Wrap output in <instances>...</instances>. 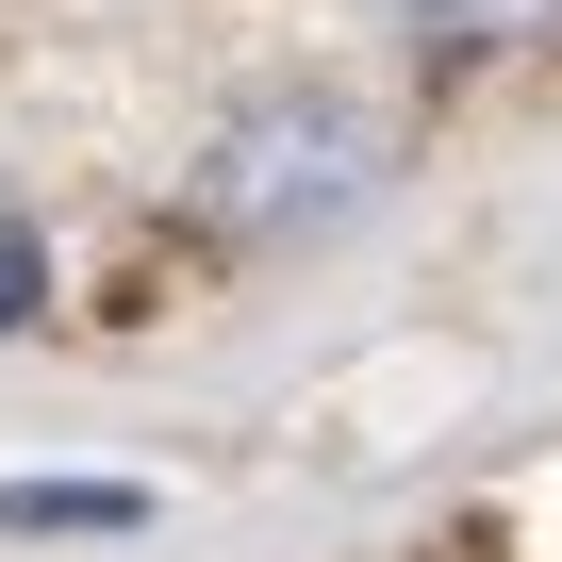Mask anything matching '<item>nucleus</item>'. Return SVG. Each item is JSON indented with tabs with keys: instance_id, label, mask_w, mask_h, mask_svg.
Segmentation results:
<instances>
[{
	"instance_id": "obj_1",
	"label": "nucleus",
	"mask_w": 562,
	"mask_h": 562,
	"mask_svg": "<svg viewBox=\"0 0 562 562\" xmlns=\"http://www.w3.org/2000/svg\"><path fill=\"white\" fill-rule=\"evenodd\" d=\"M381 166H397V133H381L364 100H331V83H299V100H248V116L199 149V232H232V248H265V232H315V215L381 199Z\"/></svg>"
},
{
	"instance_id": "obj_2",
	"label": "nucleus",
	"mask_w": 562,
	"mask_h": 562,
	"mask_svg": "<svg viewBox=\"0 0 562 562\" xmlns=\"http://www.w3.org/2000/svg\"><path fill=\"white\" fill-rule=\"evenodd\" d=\"M133 480H0V529H133Z\"/></svg>"
},
{
	"instance_id": "obj_3",
	"label": "nucleus",
	"mask_w": 562,
	"mask_h": 562,
	"mask_svg": "<svg viewBox=\"0 0 562 562\" xmlns=\"http://www.w3.org/2000/svg\"><path fill=\"white\" fill-rule=\"evenodd\" d=\"M34 315V248H0V331H18Z\"/></svg>"
}]
</instances>
